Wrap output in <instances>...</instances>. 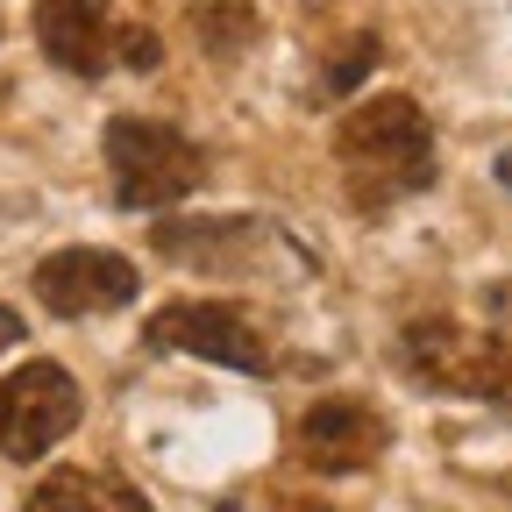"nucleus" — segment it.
Here are the masks:
<instances>
[{"mask_svg": "<svg viewBox=\"0 0 512 512\" xmlns=\"http://www.w3.org/2000/svg\"><path fill=\"white\" fill-rule=\"evenodd\" d=\"M22 335H29V320H22L15 306H0V349H15Z\"/></svg>", "mask_w": 512, "mask_h": 512, "instance_id": "14", "label": "nucleus"}, {"mask_svg": "<svg viewBox=\"0 0 512 512\" xmlns=\"http://www.w3.org/2000/svg\"><path fill=\"white\" fill-rule=\"evenodd\" d=\"M29 512H150V498L100 470H50L29 491Z\"/></svg>", "mask_w": 512, "mask_h": 512, "instance_id": "9", "label": "nucleus"}, {"mask_svg": "<svg viewBox=\"0 0 512 512\" xmlns=\"http://www.w3.org/2000/svg\"><path fill=\"white\" fill-rule=\"evenodd\" d=\"M384 448H392V427H384L363 399H320L299 420V463L320 477H356L370 470Z\"/></svg>", "mask_w": 512, "mask_h": 512, "instance_id": "8", "label": "nucleus"}, {"mask_svg": "<svg viewBox=\"0 0 512 512\" xmlns=\"http://www.w3.org/2000/svg\"><path fill=\"white\" fill-rule=\"evenodd\" d=\"M143 342L207 356V363H228V370H249V377L271 370V349H264V335H256V320L242 306H228V299H171V306H157Z\"/></svg>", "mask_w": 512, "mask_h": 512, "instance_id": "5", "label": "nucleus"}, {"mask_svg": "<svg viewBox=\"0 0 512 512\" xmlns=\"http://www.w3.org/2000/svg\"><path fill=\"white\" fill-rule=\"evenodd\" d=\"M377 64V36H356V43H342L335 57H328V72H320V93L313 100H342L349 86H363V72Z\"/></svg>", "mask_w": 512, "mask_h": 512, "instance_id": "12", "label": "nucleus"}, {"mask_svg": "<svg viewBox=\"0 0 512 512\" xmlns=\"http://www.w3.org/2000/svg\"><path fill=\"white\" fill-rule=\"evenodd\" d=\"M271 512H328V505H299V498H292V505H285V498H278V505H271Z\"/></svg>", "mask_w": 512, "mask_h": 512, "instance_id": "15", "label": "nucleus"}, {"mask_svg": "<svg viewBox=\"0 0 512 512\" xmlns=\"http://www.w3.org/2000/svg\"><path fill=\"white\" fill-rule=\"evenodd\" d=\"M335 157H342V178H349V200H356L363 214H384L392 200L434 185V128H427L420 100H406V93H370L363 107L342 114Z\"/></svg>", "mask_w": 512, "mask_h": 512, "instance_id": "1", "label": "nucleus"}, {"mask_svg": "<svg viewBox=\"0 0 512 512\" xmlns=\"http://www.w3.org/2000/svg\"><path fill=\"white\" fill-rule=\"evenodd\" d=\"M157 57H164V43H157L143 22H128V36H121V64H136V72H157Z\"/></svg>", "mask_w": 512, "mask_h": 512, "instance_id": "13", "label": "nucleus"}, {"mask_svg": "<svg viewBox=\"0 0 512 512\" xmlns=\"http://www.w3.org/2000/svg\"><path fill=\"white\" fill-rule=\"evenodd\" d=\"M399 356L427 392L512 406V335H484L463 320H413L399 335Z\"/></svg>", "mask_w": 512, "mask_h": 512, "instance_id": "2", "label": "nucleus"}, {"mask_svg": "<svg viewBox=\"0 0 512 512\" xmlns=\"http://www.w3.org/2000/svg\"><path fill=\"white\" fill-rule=\"evenodd\" d=\"M143 292V271L114 249H57L36 264V299L57 313V320H93V313H114Z\"/></svg>", "mask_w": 512, "mask_h": 512, "instance_id": "6", "label": "nucleus"}, {"mask_svg": "<svg viewBox=\"0 0 512 512\" xmlns=\"http://www.w3.org/2000/svg\"><path fill=\"white\" fill-rule=\"evenodd\" d=\"M249 235H256L249 221H157V249L185 256L192 271H235Z\"/></svg>", "mask_w": 512, "mask_h": 512, "instance_id": "10", "label": "nucleus"}, {"mask_svg": "<svg viewBox=\"0 0 512 512\" xmlns=\"http://www.w3.org/2000/svg\"><path fill=\"white\" fill-rule=\"evenodd\" d=\"M121 36L128 22L107 8V0H36V43L57 72L72 79H100L121 64Z\"/></svg>", "mask_w": 512, "mask_h": 512, "instance_id": "7", "label": "nucleus"}, {"mask_svg": "<svg viewBox=\"0 0 512 512\" xmlns=\"http://www.w3.org/2000/svg\"><path fill=\"white\" fill-rule=\"evenodd\" d=\"M498 185H512V150H505V157H498Z\"/></svg>", "mask_w": 512, "mask_h": 512, "instance_id": "16", "label": "nucleus"}, {"mask_svg": "<svg viewBox=\"0 0 512 512\" xmlns=\"http://www.w3.org/2000/svg\"><path fill=\"white\" fill-rule=\"evenodd\" d=\"M192 36H200L207 57H249L256 36H264V15L256 8H235V0H207V8H192Z\"/></svg>", "mask_w": 512, "mask_h": 512, "instance_id": "11", "label": "nucleus"}, {"mask_svg": "<svg viewBox=\"0 0 512 512\" xmlns=\"http://www.w3.org/2000/svg\"><path fill=\"white\" fill-rule=\"evenodd\" d=\"M107 171L121 207H178L207 185V157L164 121H114L107 128Z\"/></svg>", "mask_w": 512, "mask_h": 512, "instance_id": "3", "label": "nucleus"}, {"mask_svg": "<svg viewBox=\"0 0 512 512\" xmlns=\"http://www.w3.org/2000/svg\"><path fill=\"white\" fill-rule=\"evenodd\" d=\"M86 399L64 363H22L15 377H0V448L8 463H36L79 427Z\"/></svg>", "mask_w": 512, "mask_h": 512, "instance_id": "4", "label": "nucleus"}]
</instances>
